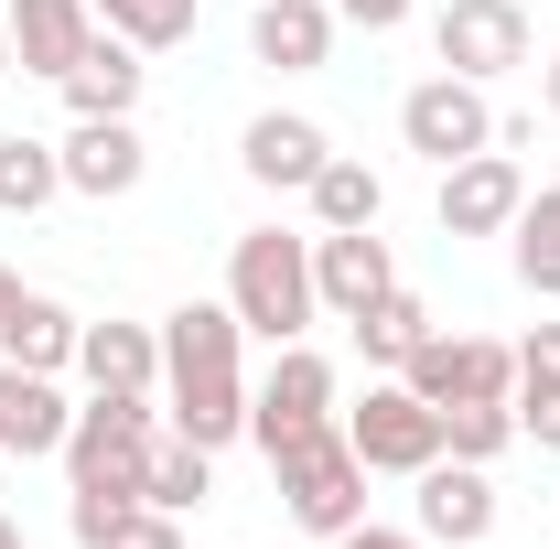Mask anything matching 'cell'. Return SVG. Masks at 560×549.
Listing matches in <instances>:
<instances>
[{
  "label": "cell",
  "mask_w": 560,
  "mask_h": 549,
  "mask_svg": "<svg viewBox=\"0 0 560 549\" xmlns=\"http://www.w3.org/2000/svg\"><path fill=\"white\" fill-rule=\"evenodd\" d=\"M55 151H66V195H86V206H108V195H140V173H151V151H140L130 119H75Z\"/></svg>",
  "instance_id": "5bb4252c"
},
{
  "label": "cell",
  "mask_w": 560,
  "mask_h": 549,
  "mask_svg": "<svg viewBox=\"0 0 560 549\" xmlns=\"http://www.w3.org/2000/svg\"><path fill=\"white\" fill-rule=\"evenodd\" d=\"M140 75H151V66H140V44H119V33L97 22V44L66 66V108H75V119H130V108H140Z\"/></svg>",
  "instance_id": "d6986e66"
},
{
  "label": "cell",
  "mask_w": 560,
  "mask_h": 549,
  "mask_svg": "<svg viewBox=\"0 0 560 549\" xmlns=\"http://www.w3.org/2000/svg\"><path fill=\"white\" fill-rule=\"evenodd\" d=\"M506 259H517V280H528L539 302H560V184L517 206V226H506Z\"/></svg>",
  "instance_id": "cb8c5ba5"
},
{
  "label": "cell",
  "mask_w": 560,
  "mask_h": 549,
  "mask_svg": "<svg viewBox=\"0 0 560 549\" xmlns=\"http://www.w3.org/2000/svg\"><path fill=\"white\" fill-rule=\"evenodd\" d=\"M388 280L399 270H388V237H377V226H335V237L313 226V302H324L335 324H355Z\"/></svg>",
  "instance_id": "4fadbf2b"
},
{
  "label": "cell",
  "mask_w": 560,
  "mask_h": 549,
  "mask_svg": "<svg viewBox=\"0 0 560 549\" xmlns=\"http://www.w3.org/2000/svg\"><path fill=\"white\" fill-rule=\"evenodd\" d=\"M0 22H11V66L55 75V86H66V66L97 44V0H11Z\"/></svg>",
  "instance_id": "9a60e30c"
},
{
  "label": "cell",
  "mask_w": 560,
  "mask_h": 549,
  "mask_svg": "<svg viewBox=\"0 0 560 549\" xmlns=\"http://www.w3.org/2000/svg\"><path fill=\"white\" fill-rule=\"evenodd\" d=\"M66 195V151L55 140H0V215H44Z\"/></svg>",
  "instance_id": "d4e9b609"
},
{
  "label": "cell",
  "mask_w": 560,
  "mask_h": 549,
  "mask_svg": "<svg viewBox=\"0 0 560 549\" xmlns=\"http://www.w3.org/2000/svg\"><path fill=\"white\" fill-rule=\"evenodd\" d=\"M420 335H431V302H420V291H399V280L355 313V355H366V366H388V377L420 355Z\"/></svg>",
  "instance_id": "44dd1931"
},
{
  "label": "cell",
  "mask_w": 560,
  "mask_h": 549,
  "mask_svg": "<svg viewBox=\"0 0 560 549\" xmlns=\"http://www.w3.org/2000/svg\"><path fill=\"white\" fill-rule=\"evenodd\" d=\"M506 442H517V410H506V399H464V410H442V453H453V464H495Z\"/></svg>",
  "instance_id": "4316f807"
},
{
  "label": "cell",
  "mask_w": 560,
  "mask_h": 549,
  "mask_svg": "<svg viewBox=\"0 0 560 549\" xmlns=\"http://www.w3.org/2000/svg\"><path fill=\"white\" fill-rule=\"evenodd\" d=\"M517 388H560V324H539L517 344Z\"/></svg>",
  "instance_id": "f546056e"
},
{
  "label": "cell",
  "mask_w": 560,
  "mask_h": 549,
  "mask_svg": "<svg viewBox=\"0 0 560 549\" xmlns=\"http://www.w3.org/2000/svg\"><path fill=\"white\" fill-rule=\"evenodd\" d=\"M539 97H550V119H560V55H550V75H539Z\"/></svg>",
  "instance_id": "836d02e7"
},
{
  "label": "cell",
  "mask_w": 560,
  "mask_h": 549,
  "mask_svg": "<svg viewBox=\"0 0 560 549\" xmlns=\"http://www.w3.org/2000/svg\"><path fill=\"white\" fill-rule=\"evenodd\" d=\"M66 388L55 377H33V366H11L0 355V453L11 464H44V453H66Z\"/></svg>",
  "instance_id": "e0dca14e"
},
{
  "label": "cell",
  "mask_w": 560,
  "mask_h": 549,
  "mask_svg": "<svg viewBox=\"0 0 560 549\" xmlns=\"http://www.w3.org/2000/svg\"><path fill=\"white\" fill-rule=\"evenodd\" d=\"M75 377L119 399H162V324H75Z\"/></svg>",
  "instance_id": "2e32d148"
},
{
  "label": "cell",
  "mask_w": 560,
  "mask_h": 549,
  "mask_svg": "<svg viewBox=\"0 0 560 549\" xmlns=\"http://www.w3.org/2000/svg\"><path fill=\"white\" fill-rule=\"evenodd\" d=\"M0 355L33 366V377H66V366H75V313L55 302V291H22L11 324H0Z\"/></svg>",
  "instance_id": "ffe728a7"
},
{
  "label": "cell",
  "mask_w": 560,
  "mask_h": 549,
  "mask_svg": "<svg viewBox=\"0 0 560 549\" xmlns=\"http://www.w3.org/2000/svg\"><path fill=\"white\" fill-rule=\"evenodd\" d=\"M11 302H22V280H11V270H0V324H11Z\"/></svg>",
  "instance_id": "e575fe53"
},
{
  "label": "cell",
  "mask_w": 560,
  "mask_h": 549,
  "mask_svg": "<svg viewBox=\"0 0 560 549\" xmlns=\"http://www.w3.org/2000/svg\"><path fill=\"white\" fill-rule=\"evenodd\" d=\"M140 517V495L130 484H75V506H66V528H75V549H108L119 528Z\"/></svg>",
  "instance_id": "83f0119b"
},
{
  "label": "cell",
  "mask_w": 560,
  "mask_h": 549,
  "mask_svg": "<svg viewBox=\"0 0 560 549\" xmlns=\"http://www.w3.org/2000/svg\"><path fill=\"white\" fill-rule=\"evenodd\" d=\"M324 549H431L420 528H377V517H355L346 539H324Z\"/></svg>",
  "instance_id": "d6a6232c"
},
{
  "label": "cell",
  "mask_w": 560,
  "mask_h": 549,
  "mask_svg": "<svg viewBox=\"0 0 560 549\" xmlns=\"http://www.w3.org/2000/svg\"><path fill=\"white\" fill-rule=\"evenodd\" d=\"M237 162H248V184H270V195H313V173L335 162V140H324V119H302V108H259L248 140H237Z\"/></svg>",
  "instance_id": "7c38bea8"
},
{
  "label": "cell",
  "mask_w": 560,
  "mask_h": 549,
  "mask_svg": "<svg viewBox=\"0 0 560 549\" xmlns=\"http://www.w3.org/2000/svg\"><path fill=\"white\" fill-rule=\"evenodd\" d=\"M420 0H335V22H355V33H399Z\"/></svg>",
  "instance_id": "1f68e13d"
},
{
  "label": "cell",
  "mask_w": 560,
  "mask_h": 549,
  "mask_svg": "<svg viewBox=\"0 0 560 549\" xmlns=\"http://www.w3.org/2000/svg\"><path fill=\"white\" fill-rule=\"evenodd\" d=\"M399 140H410L431 173H453L464 151H495V108L475 75H420L410 97H399Z\"/></svg>",
  "instance_id": "8992f818"
},
{
  "label": "cell",
  "mask_w": 560,
  "mask_h": 549,
  "mask_svg": "<svg viewBox=\"0 0 560 549\" xmlns=\"http://www.w3.org/2000/svg\"><path fill=\"white\" fill-rule=\"evenodd\" d=\"M206 495H215V453L162 431V453H151V475H140V506H162V517H195Z\"/></svg>",
  "instance_id": "7402d4cb"
},
{
  "label": "cell",
  "mask_w": 560,
  "mask_h": 549,
  "mask_svg": "<svg viewBox=\"0 0 560 549\" xmlns=\"http://www.w3.org/2000/svg\"><path fill=\"white\" fill-rule=\"evenodd\" d=\"M346 442H355L366 475H420V464H442V410L420 399L410 377H377L346 410Z\"/></svg>",
  "instance_id": "5b68a950"
},
{
  "label": "cell",
  "mask_w": 560,
  "mask_h": 549,
  "mask_svg": "<svg viewBox=\"0 0 560 549\" xmlns=\"http://www.w3.org/2000/svg\"><path fill=\"white\" fill-rule=\"evenodd\" d=\"M302 206H313V226L335 237V226H377V215H388V184H377L366 162H346V151H335V162L313 173V195H302Z\"/></svg>",
  "instance_id": "603a6c76"
},
{
  "label": "cell",
  "mask_w": 560,
  "mask_h": 549,
  "mask_svg": "<svg viewBox=\"0 0 560 549\" xmlns=\"http://www.w3.org/2000/svg\"><path fill=\"white\" fill-rule=\"evenodd\" d=\"M506 410H517V442H539V453H560V388H517Z\"/></svg>",
  "instance_id": "f1b7e54d"
},
{
  "label": "cell",
  "mask_w": 560,
  "mask_h": 549,
  "mask_svg": "<svg viewBox=\"0 0 560 549\" xmlns=\"http://www.w3.org/2000/svg\"><path fill=\"white\" fill-rule=\"evenodd\" d=\"M237 344L248 324L226 313V302H184V313H162V420H173V442H248V366H237Z\"/></svg>",
  "instance_id": "6da1fadb"
},
{
  "label": "cell",
  "mask_w": 560,
  "mask_h": 549,
  "mask_svg": "<svg viewBox=\"0 0 560 549\" xmlns=\"http://www.w3.org/2000/svg\"><path fill=\"white\" fill-rule=\"evenodd\" d=\"M270 475H280V506H291V528H302V539H346L355 517H366V464H355L346 420H324V431L280 442Z\"/></svg>",
  "instance_id": "3957f363"
},
{
  "label": "cell",
  "mask_w": 560,
  "mask_h": 549,
  "mask_svg": "<svg viewBox=\"0 0 560 549\" xmlns=\"http://www.w3.org/2000/svg\"><path fill=\"white\" fill-rule=\"evenodd\" d=\"M420 539L431 549H486L495 539V484H486V464H453V453H442V464H420Z\"/></svg>",
  "instance_id": "8fae6325"
},
{
  "label": "cell",
  "mask_w": 560,
  "mask_h": 549,
  "mask_svg": "<svg viewBox=\"0 0 560 549\" xmlns=\"http://www.w3.org/2000/svg\"><path fill=\"white\" fill-rule=\"evenodd\" d=\"M431 410H464V399H517V344H486V335H420V355L399 366Z\"/></svg>",
  "instance_id": "52a82bcc"
},
{
  "label": "cell",
  "mask_w": 560,
  "mask_h": 549,
  "mask_svg": "<svg viewBox=\"0 0 560 549\" xmlns=\"http://www.w3.org/2000/svg\"><path fill=\"white\" fill-rule=\"evenodd\" d=\"M151 453H162V399H119V388H86V410L66 420V484H130L151 475Z\"/></svg>",
  "instance_id": "277c9868"
},
{
  "label": "cell",
  "mask_w": 560,
  "mask_h": 549,
  "mask_svg": "<svg viewBox=\"0 0 560 549\" xmlns=\"http://www.w3.org/2000/svg\"><path fill=\"white\" fill-rule=\"evenodd\" d=\"M517 206H528L517 151H464V162L442 173V237H506Z\"/></svg>",
  "instance_id": "30bf717a"
},
{
  "label": "cell",
  "mask_w": 560,
  "mask_h": 549,
  "mask_svg": "<svg viewBox=\"0 0 560 549\" xmlns=\"http://www.w3.org/2000/svg\"><path fill=\"white\" fill-rule=\"evenodd\" d=\"M248 55L280 75H313L335 55V0H259L248 11Z\"/></svg>",
  "instance_id": "ac0fdd59"
},
{
  "label": "cell",
  "mask_w": 560,
  "mask_h": 549,
  "mask_svg": "<svg viewBox=\"0 0 560 549\" xmlns=\"http://www.w3.org/2000/svg\"><path fill=\"white\" fill-rule=\"evenodd\" d=\"M0 75H22V66H11V22H0Z\"/></svg>",
  "instance_id": "8d00e7d4"
},
{
  "label": "cell",
  "mask_w": 560,
  "mask_h": 549,
  "mask_svg": "<svg viewBox=\"0 0 560 549\" xmlns=\"http://www.w3.org/2000/svg\"><path fill=\"white\" fill-rule=\"evenodd\" d=\"M97 22L140 44V55H173V44H195V0H97Z\"/></svg>",
  "instance_id": "484cf974"
},
{
  "label": "cell",
  "mask_w": 560,
  "mask_h": 549,
  "mask_svg": "<svg viewBox=\"0 0 560 549\" xmlns=\"http://www.w3.org/2000/svg\"><path fill=\"white\" fill-rule=\"evenodd\" d=\"M0 549H33V539H22V517H0Z\"/></svg>",
  "instance_id": "d590c367"
},
{
  "label": "cell",
  "mask_w": 560,
  "mask_h": 549,
  "mask_svg": "<svg viewBox=\"0 0 560 549\" xmlns=\"http://www.w3.org/2000/svg\"><path fill=\"white\" fill-rule=\"evenodd\" d=\"M324 420H335V366H324L313 344H280L270 377L248 388V442L280 453V442H302V431H324Z\"/></svg>",
  "instance_id": "9c48e42d"
},
{
  "label": "cell",
  "mask_w": 560,
  "mask_h": 549,
  "mask_svg": "<svg viewBox=\"0 0 560 549\" xmlns=\"http://www.w3.org/2000/svg\"><path fill=\"white\" fill-rule=\"evenodd\" d=\"M226 313H237L248 335H270V344H302V324L324 313V302H313V237L248 226V237L226 248Z\"/></svg>",
  "instance_id": "7a4b0ae2"
},
{
  "label": "cell",
  "mask_w": 560,
  "mask_h": 549,
  "mask_svg": "<svg viewBox=\"0 0 560 549\" xmlns=\"http://www.w3.org/2000/svg\"><path fill=\"white\" fill-rule=\"evenodd\" d=\"M108 549H184V517H162V506H140V517H130V528H119Z\"/></svg>",
  "instance_id": "4dcf8cb0"
},
{
  "label": "cell",
  "mask_w": 560,
  "mask_h": 549,
  "mask_svg": "<svg viewBox=\"0 0 560 549\" xmlns=\"http://www.w3.org/2000/svg\"><path fill=\"white\" fill-rule=\"evenodd\" d=\"M431 55H442V75H475V86L517 75L528 66V0H453L431 22Z\"/></svg>",
  "instance_id": "ba28073f"
}]
</instances>
